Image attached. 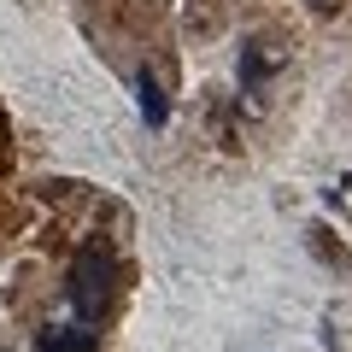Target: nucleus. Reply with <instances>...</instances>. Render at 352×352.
<instances>
[{"mask_svg":"<svg viewBox=\"0 0 352 352\" xmlns=\"http://www.w3.org/2000/svg\"><path fill=\"white\" fill-rule=\"evenodd\" d=\"M118 300V264L106 252H82L76 258V276H71V305H76V323H100Z\"/></svg>","mask_w":352,"mask_h":352,"instance_id":"f257e3e1","label":"nucleus"}]
</instances>
